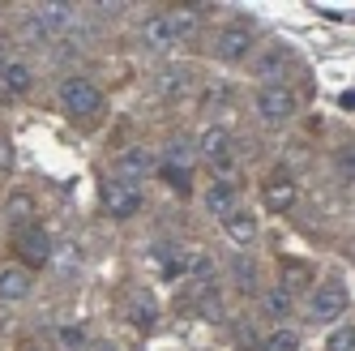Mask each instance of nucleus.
Masks as SVG:
<instances>
[{
    "mask_svg": "<svg viewBox=\"0 0 355 351\" xmlns=\"http://www.w3.org/2000/svg\"><path fill=\"white\" fill-rule=\"evenodd\" d=\"M98 103H103V94H98V86H94L90 78H64V82H60V108H64L73 120L94 116Z\"/></svg>",
    "mask_w": 355,
    "mask_h": 351,
    "instance_id": "1",
    "label": "nucleus"
},
{
    "mask_svg": "<svg viewBox=\"0 0 355 351\" xmlns=\"http://www.w3.org/2000/svg\"><path fill=\"white\" fill-rule=\"evenodd\" d=\"M257 112H261V120L278 124V120H287V116L295 112V94H291L287 86H278V82H270L266 90H257Z\"/></svg>",
    "mask_w": 355,
    "mask_h": 351,
    "instance_id": "2",
    "label": "nucleus"
},
{
    "mask_svg": "<svg viewBox=\"0 0 355 351\" xmlns=\"http://www.w3.org/2000/svg\"><path fill=\"white\" fill-rule=\"evenodd\" d=\"M103 210H107L112 219H129V214H137V210H141V193H137V185L107 180V185H103Z\"/></svg>",
    "mask_w": 355,
    "mask_h": 351,
    "instance_id": "3",
    "label": "nucleus"
},
{
    "mask_svg": "<svg viewBox=\"0 0 355 351\" xmlns=\"http://www.w3.org/2000/svg\"><path fill=\"white\" fill-rule=\"evenodd\" d=\"M343 309H347V287L343 283H321L309 300V313L317 321H334V317H343Z\"/></svg>",
    "mask_w": 355,
    "mask_h": 351,
    "instance_id": "4",
    "label": "nucleus"
},
{
    "mask_svg": "<svg viewBox=\"0 0 355 351\" xmlns=\"http://www.w3.org/2000/svg\"><path fill=\"white\" fill-rule=\"evenodd\" d=\"M150 171H155V155H150L146 146H133V150H124V155L116 159L120 185H137V180H146Z\"/></svg>",
    "mask_w": 355,
    "mask_h": 351,
    "instance_id": "5",
    "label": "nucleus"
},
{
    "mask_svg": "<svg viewBox=\"0 0 355 351\" xmlns=\"http://www.w3.org/2000/svg\"><path fill=\"white\" fill-rule=\"evenodd\" d=\"M17 257L26 266H47V262H52V240H47V232L43 228L17 232Z\"/></svg>",
    "mask_w": 355,
    "mask_h": 351,
    "instance_id": "6",
    "label": "nucleus"
},
{
    "mask_svg": "<svg viewBox=\"0 0 355 351\" xmlns=\"http://www.w3.org/2000/svg\"><path fill=\"white\" fill-rule=\"evenodd\" d=\"M248 52H252V35L244 26H227L218 35V43H214V56L218 60H244Z\"/></svg>",
    "mask_w": 355,
    "mask_h": 351,
    "instance_id": "7",
    "label": "nucleus"
},
{
    "mask_svg": "<svg viewBox=\"0 0 355 351\" xmlns=\"http://www.w3.org/2000/svg\"><path fill=\"white\" fill-rule=\"evenodd\" d=\"M35 22L43 35H69L73 31V5H39Z\"/></svg>",
    "mask_w": 355,
    "mask_h": 351,
    "instance_id": "8",
    "label": "nucleus"
},
{
    "mask_svg": "<svg viewBox=\"0 0 355 351\" xmlns=\"http://www.w3.org/2000/svg\"><path fill=\"white\" fill-rule=\"evenodd\" d=\"M261 202H266V210H270V214H287V210L295 206V185L287 180V176H278V180H270V185H266Z\"/></svg>",
    "mask_w": 355,
    "mask_h": 351,
    "instance_id": "9",
    "label": "nucleus"
},
{
    "mask_svg": "<svg viewBox=\"0 0 355 351\" xmlns=\"http://www.w3.org/2000/svg\"><path fill=\"white\" fill-rule=\"evenodd\" d=\"M180 39V31H175V22H171V13H155L146 22V43L150 47H159V52H167V47Z\"/></svg>",
    "mask_w": 355,
    "mask_h": 351,
    "instance_id": "10",
    "label": "nucleus"
},
{
    "mask_svg": "<svg viewBox=\"0 0 355 351\" xmlns=\"http://www.w3.org/2000/svg\"><path fill=\"white\" fill-rule=\"evenodd\" d=\"M193 146H197V155H201V159H210V163H214V159H223V155H232V150H227V146H232V137H227L223 124H210V129L201 133Z\"/></svg>",
    "mask_w": 355,
    "mask_h": 351,
    "instance_id": "11",
    "label": "nucleus"
},
{
    "mask_svg": "<svg viewBox=\"0 0 355 351\" xmlns=\"http://www.w3.org/2000/svg\"><path fill=\"white\" fill-rule=\"evenodd\" d=\"M129 321L137 325V330H150V325L159 321V305H155L150 291H133L129 296Z\"/></svg>",
    "mask_w": 355,
    "mask_h": 351,
    "instance_id": "12",
    "label": "nucleus"
},
{
    "mask_svg": "<svg viewBox=\"0 0 355 351\" xmlns=\"http://www.w3.org/2000/svg\"><path fill=\"white\" fill-rule=\"evenodd\" d=\"M223 228H227V240H236V244H252V236H257V219H252L248 210H232L223 219Z\"/></svg>",
    "mask_w": 355,
    "mask_h": 351,
    "instance_id": "13",
    "label": "nucleus"
},
{
    "mask_svg": "<svg viewBox=\"0 0 355 351\" xmlns=\"http://www.w3.org/2000/svg\"><path fill=\"white\" fill-rule=\"evenodd\" d=\"M193 86H197V82H193L189 69H167V73H159V94H163V99H184Z\"/></svg>",
    "mask_w": 355,
    "mask_h": 351,
    "instance_id": "14",
    "label": "nucleus"
},
{
    "mask_svg": "<svg viewBox=\"0 0 355 351\" xmlns=\"http://www.w3.org/2000/svg\"><path fill=\"white\" fill-rule=\"evenodd\" d=\"M193 313L206 317V321H218L223 317V291L218 287H197L193 291Z\"/></svg>",
    "mask_w": 355,
    "mask_h": 351,
    "instance_id": "15",
    "label": "nucleus"
},
{
    "mask_svg": "<svg viewBox=\"0 0 355 351\" xmlns=\"http://www.w3.org/2000/svg\"><path fill=\"white\" fill-rule=\"evenodd\" d=\"M31 296V274L26 270H0V300H21Z\"/></svg>",
    "mask_w": 355,
    "mask_h": 351,
    "instance_id": "16",
    "label": "nucleus"
},
{
    "mask_svg": "<svg viewBox=\"0 0 355 351\" xmlns=\"http://www.w3.org/2000/svg\"><path fill=\"white\" fill-rule=\"evenodd\" d=\"M309 283H313V270L304 266V262H283V291L287 296L309 291Z\"/></svg>",
    "mask_w": 355,
    "mask_h": 351,
    "instance_id": "17",
    "label": "nucleus"
},
{
    "mask_svg": "<svg viewBox=\"0 0 355 351\" xmlns=\"http://www.w3.org/2000/svg\"><path fill=\"white\" fill-rule=\"evenodd\" d=\"M206 206H210L214 214L227 219V214H232V206H236V189H232V185H223V180H214V185L206 189Z\"/></svg>",
    "mask_w": 355,
    "mask_h": 351,
    "instance_id": "18",
    "label": "nucleus"
},
{
    "mask_svg": "<svg viewBox=\"0 0 355 351\" xmlns=\"http://www.w3.org/2000/svg\"><path fill=\"white\" fill-rule=\"evenodd\" d=\"M163 159H167L163 167H189V163L197 159V146H193V142H184V137H175V142L163 150Z\"/></svg>",
    "mask_w": 355,
    "mask_h": 351,
    "instance_id": "19",
    "label": "nucleus"
},
{
    "mask_svg": "<svg viewBox=\"0 0 355 351\" xmlns=\"http://www.w3.org/2000/svg\"><path fill=\"white\" fill-rule=\"evenodd\" d=\"M0 78H5V90H13V94H26L31 90V69L26 65H5Z\"/></svg>",
    "mask_w": 355,
    "mask_h": 351,
    "instance_id": "20",
    "label": "nucleus"
},
{
    "mask_svg": "<svg viewBox=\"0 0 355 351\" xmlns=\"http://www.w3.org/2000/svg\"><path fill=\"white\" fill-rule=\"evenodd\" d=\"M155 266H159L163 279H175V274H180V253H175L171 244H159L155 248Z\"/></svg>",
    "mask_w": 355,
    "mask_h": 351,
    "instance_id": "21",
    "label": "nucleus"
},
{
    "mask_svg": "<svg viewBox=\"0 0 355 351\" xmlns=\"http://www.w3.org/2000/svg\"><path fill=\"white\" fill-rule=\"evenodd\" d=\"M232 270H236V283L252 296V291H257V266H252V257H236L232 262Z\"/></svg>",
    "mask_w": 355,
    "mask_h": 351,
    "instance_id": "22",
    "label": "nucleus"
},
{
    "mask_svg": "<svg viewBox=\"0 0 355 351\" xmlns=\"http://www.w3.org/2000/svg\"><path fill=\"white\" fill-rule=\"evenodd\" d=\"M261 351H300V330H274L261 343Z\"/></svg>",
    "mask_w": 355,
    "mask_h": 351,
    "instance_id": "23",
    "label": "nucleus"
},
{
    "mask_svg": "<svg viewBox=\"0 0 355 351\" xmlns=\"http://www.w3.org/2000/svg\"><path fill=\"white\" fill-rule=\"evenodd\" d=\"M261 305H266V313H270V317H287L295 300H291L283 287H274V291H266V300H261Z\"/></svg>",
    "mask_w": 355,
    "mask_h": 351,
    "instance_id": "24",
    "label": "nucleus"
},
{
    "mask_svg": "<svg viewBox=\"0 0 355 351\" xmlns=\"http://www.w3.org/2000/svg\"><path fill=\"white\" fill-rule=\"evenodd\" d=\"M180 270H189L193 279H210V274H214V262H210V253H189Z\"/></svg>",
    "mask_w": 355,
    "mask_h": 351,
    "instance_id": "25",
    "label": "nucleus"
},
{
    "mask_svg": "<svg viewBox=\"0 0 355 351\" xmlns=\"http://www.w3.org/2000/svg\"><path fill=\"white\" fill-rule=\"evenodd\" d=\"M329 351H355V325H343L329 334Z\"/></svg>",
    "mask_w": 355,
    "mask_h": 351,
    "instance_id": "26",
    "label": "nucleus"
},
{
    "mask_svg": "<svg viewBox=\"0 0 355 351\" xmlns=\"http://www.w3.org/2000/svg\"><path fill=\"white\" fill-rule=\"evenodd\" d=\"M26 214H31V197L13 193V197H9V219H26Z\"/></svg>",
    "mask_w": 355,
    "mask_h": 351,
    "instance_id": "27",
    "label": "nucleus"
},
{
    "mask_svg": "<svg viewBox=\"0 0 355 351\" xmlns=\"http://www.w3.org/2000/svg\"><path fill=\"white\" fill-rule=\"evenodd\" d=\"M214 171H218V180L227 185V180H232V176H236V159H232V155H223V159H214Z\"/></svg>",
    "mask_w": 355,
    "mask_h": 351,
    "instance_id": "28",
    "label": "nucleus"
},
{
    "mask_svg": "<svg viewBox=\"0 0 355 351\" xmlns=\"http://www.w3.org/2000/svg\"><path fill=\"white\" fill-rule=\"evenodd\" d=\"M163 176H167L175 189H189V171H184V167H163Z\"/></svg>",
    "mask_w": 355,
    "mask_h": 351,
    "instance_id": "29",
    "label": "nucleus"
},
{
    "mask_svg": "<svg viewBox=\"0 0 355 351\" xmlns=\"http://www.w3.org/2000/svg\"><path fill=\"white\" fill-rule=\"evenodd\" d=\"M9 167H13V146L0 137V171H9Z\"/></svg>",
    "mask_w": 355,
    "mask_h": 351,
    "instance_id": "30",
    "label": "nucleus"
},
{
    "mask_svg": "<svg viewBox=\"0 0 355 351\" xmlns=\"http://www.w3.org/2000/svg\"><path fill=\"white\" fill-rule=\"evenodd\" d=\"M266 69H270V73H278V69H283V56L270 52V60H261V73H266Z\"/></svg>",
    "mask_w": 355,
    "mask_h": 351,
    "instance_id": "31",
    "label": "nucleus"
},
{
    "mask_svg": "<svg viewBox=\"0 0 355 351\" xmlns=\"http://www.w3.org/2000/svg\"><path fill=\"white\" fill-rule=\"evenodd\" d=\"M60 266H64V270L78 266V248H64V253H60Z\"/></svg>",
    "mask_w": 355,
    "mask_h": 351,
    "instance_id": "32",
    "label": "nucleus"
},
{
    "mask_svg": "<svg viewBox=\"0 0 355 351\" xmlns=\"http://www.w3.org/2000/svg\"><path fill=\"white\" fill-rule=\"evenodd\" d=\"M60 339H64V343H69V347H82V343H86V339H82V334H78V330H60Z\"/></svg>",
    "mask_w": 355,
    "mask_h": 351,
    "instance_id": "33",
    "label": "nucleus"
}]
</instances>
